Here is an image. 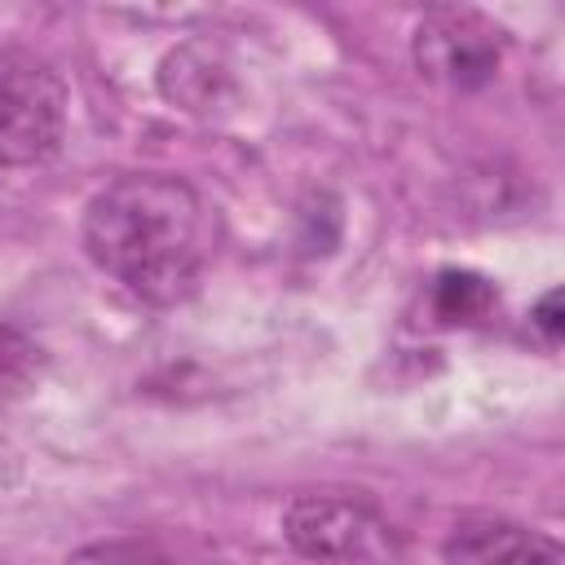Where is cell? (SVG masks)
<instances>
[{"label": "cell", "instance_id": "cell-1", "mask_svg": "<svg viewBox=\"0 0 565 565\" xmlns=\"http://www.w3.org/2000/svg\"><path fill=\"white\" fill-rule=\"evenodd\" d=\"M84 252L128 296L177 305L203 269V207L190 181L168 172H124L84 207Z\"/></svg>", "mask_w": 565, "mask_h": 565}, {"label": "cell", "instance_id": "cell-2", "mask_svg": "<svg viewBox=\"0 0 565 565\" xmlns=\"http://www.w3.org/2000/svg\"><path fill=\"white\" fill-rule=\"evenodd\" d=\"M282 539L296 556L318 565H393L402 556L388 516L344 494H296L282 508Z\"/></svg>", "mask_w": 565, "mask_h": 565}, {"label": "cell", "instance_id": "cell-3", "mask_svg": "<svg viewBox=\"0 0 565 565\" xmlns=\"http://www.w3.org/2000/svg\"><path fill=\"white\" fill-rule=\"evenodd\" d=\"M503 53H508V31L486 13L459 9V4L428 9L411 35V57L419 75L455 93L486 88L499 75Z\"/></svg>", "mask_w": 565, "mask_h": 565}, {"label": "cell", "instance_id": "cell-4", "mask_svg": "<svg viewBox=\"0 0 565 565\" xmlns=\"http://www.w3.org/2000/svg\"><path fill=\"white\" fill-rule=\"evenodd\" d=\"M66 141V88L62 79L31 62H0V168L49 163Z\"/></svg>", "mask_w": 565, "mask_h": 565}, {"label": "cell", "instance_id": "cell-5", "mask_svg": "<svg viewBox=\"0 0 565 565\" xmlns=\"http://www.w3.org/2000/svg\"><path fill=\"white\" fill-rule=\"evenodd\" d=\"M446 565H565L552 534L508 516H463L441 543Z\"/></svg>", "mask_w": 565, "mask_h": 565}, {"label": "cell", "instance_id": "cell-6", "mask_svg": "<svg viewBox=\"0 0 565 565\" xmlns=\"http://www.w3.org/2000/svg\"><path fill=\"white\" fill-rule=\"evenodd\" d=\"M494 300H499L494 282L472 269H446L433 282V313L441 322H481L494 309Z\"/></svg>", "mask_w": 565, "mask_h": 565}, {"label": "cell", "instance_id": "cell-7", "mask_svg": "<svg viewBox=\"0 0 565 565\" xmlns=\"http://www.w3.org/2000/svg\"><path fill=\"white\" fill-rule=\"evenodd\" d=\"M35 375H40V344L0 318V402L26 393Z\"/></svg>", "mask_w": 565, "mask_h": 565}, {"label": "cell", "instance_id": "cell-8", "mask_svg": "<svg viewBox=\"0 0 565 565\" xmlns=\"http://www.w3.org/2000/svg\"><path fill=\"white\" fill-rule=\"evenodd\" d=\"M66 565H172L154 543H137V539H115V543H93L84 552H75Z\"/></svg>", "mask_w": 565, "mask_h": 565}, {"label": "cell", "instance_id": "cell-9", "mask_svg": "<svg viewBox=\"0 0 565 565\" xmlns=\"http://www.w3.org/2000/svg\"><path fill=\"white\" fill-rule=\"evenodd\" d=\"M530 322L543 331V340H547V344H556V340H561V291H556V287L539 300V309H534V318H530Z\"/></svg>", "mask_w": 565, "mask_h": 565}]
</instances>
